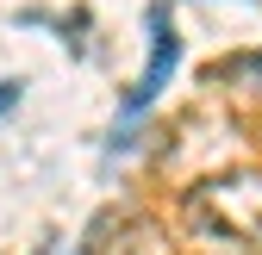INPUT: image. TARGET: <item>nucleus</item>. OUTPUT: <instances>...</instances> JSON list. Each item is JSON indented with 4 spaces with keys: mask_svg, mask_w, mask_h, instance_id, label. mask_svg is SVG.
Wrapping results in <instances>:
<instances>
[{
    "mask_svg": "<svg viewBox=\"0 0 262 255\" xmlns=\"http://www.w3.org/2000/svg\"><path fill=\"white\" fill-rule=\"evenodd\" d=\"M187 224L225 243H262V168H225L187 187Z\"/></svg>",
    "mask_w": 262,
    "mask_h": 255,
    "instance_id": "nucleus-1",
    "label": "nucleus"
},
{
    "mask_svg": "<svg viewBox=\"0 0 262 255\" xmlns=\"http://www.w3.org/2000/svg\"><path fill=\"white\" fill-rule=\"evenodd\" d=\"M175 62H181V38L169 25V7H150V62H144V75H138V87H131V100H125V118H138L162 93V81H169Z\"/></svg>",
    "mask_w": 262,
    "mask_h": 255,
    "instance_id": "nucleus-2",
    "label": "nucleus"
},
{
    "mask_svg": "<svg viewBox=\"0 0 262 255\" xmlns=\"http://www.w3.org/2000/svg\"><path fill=\"white\" fill-rule=\"evenodd\" d=\"M219 75H225V81H244V87H262V50H244V56H231Z\"/></svg>",
    "mask_w": 262,
    "mask_h": 255,
    "instance_id": "nucleus-3",
    "label": "nucleus"
},
{
    "mask_svg": "<svg viewBox=\"0 0 262 255\" xmlns=\"http://www.w3.org/2000/svg\"><path fill=\"white\" fill-rule=\"evenodd\" d=\"M13 100H19V81H0V112H13Z\"/></svg>",
    "mask_w": 262,
    "mask_h": 255,
    "instance_id": "nucleus-4",
    "label": "nucleus"
}]
</instances>
